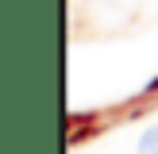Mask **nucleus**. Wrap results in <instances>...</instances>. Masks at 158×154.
Wrapping results in <instances>:
<instances>
[{
    "label": "nucleus",
    "mask_w": 158,
    "mask_h": 154,
    "mask_svg": "<svg viewBox=\"0 0 158 154\" xmlns=\"http://www.w3.org/2000/svg\"><path fill=\"white\" fill-rule=\"evenodd\" d=\"M139 154H158V123L143 131V139H139Z\"/></svg>",
    "instance_id": "1"
}]
</instances>
